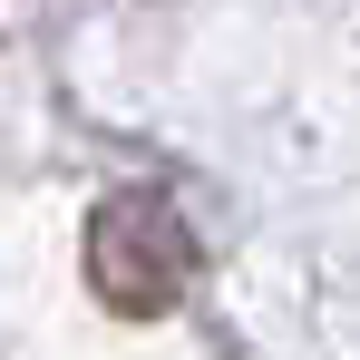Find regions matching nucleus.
<instances>
[{
  "label": "nucleus",
  "instance_id": "f257e3e1",
  "mask_svg": "<svg viewBox=\"0 0 360 360\" xmlns=\"http://www.w3.org/2000/svg\"><path fill=\"white\" fill-rule=\"evenodd\" d=\"M185 283H195V234L156 185H127V195H108L88 214V292L108 311L156 321V311L185 302Z\"/></svg>",
  "mask_w": 360,
  "mask_h": 360
}]
</instances>
